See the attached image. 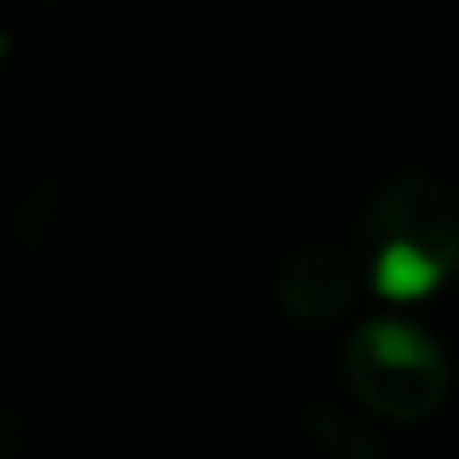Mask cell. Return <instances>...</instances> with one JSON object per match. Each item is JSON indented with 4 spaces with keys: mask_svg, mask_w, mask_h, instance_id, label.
Returning a JSON list of instances; mask_svg holds the SVG:
<instances>
[{
    "mask_svg": "<svg viewBox=\"0 0 459 459\" xmlns=\"http://www.w3.org/2000/svg\"><path fill=\"white\" fill-rule=\"evenodd\" d=\"M360 267L385 301H420L459 272V198L439 178L405 173L360 218Z\"/></svg>",
    "mask_w": 459,
    "mask_h": 459,
    "instance_id": "obj_1",
    "label": "cell"
},
{
    "mask_svg": "<svg viewBox=\"0 0 459 459\" xmlns=\"http://www.w3.org/2000/svg\"><path fill=\"white\" fill-rule=\"evenodd\" d=\"M346 385L370 415L415 425L449 395V360L425 326L405 316H370L346 341Z\"/></svg>",
    "mask_w": 459,
    "mask_h": 459,
    "instance_id": "obj_2",
    "label": "cell"
},
{
    "mask_svg": "<svg viewBox=\"0 0 459 459\" xmlns=\"http://www.w3.org/2000/svg\"><path fill=\"white\" fill-rule=\"evenodd\" d=\"M360 272L351 267L346 252L336 247H301L287 257L277 277V301L291 321L301 326H321V321H336L341 311L356 301Z\"/></svg>",
    "mask_w": 459,
    "mask_h": 459,
    "instance_id": "obj_3",
    "label": "cell"
}]
</instances>
